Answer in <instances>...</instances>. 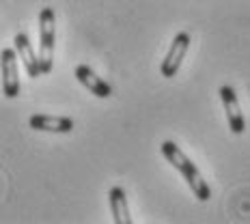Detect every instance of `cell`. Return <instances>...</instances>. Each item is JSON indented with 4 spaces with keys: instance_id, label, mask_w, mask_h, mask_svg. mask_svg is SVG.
I'll list each match as a JSON object with an SVG mask.
<instances>
[{
    "instance_id": "1",
    "label": "cell",
    "mask_w": 250,
    "mask_h": 224,
    "mask_svg": "<svg viewBox=\"0 0 250 224\" xmlns=\"http://www.w3.org/2000/svg\"><path fill=\"white\" fill-rule=\"evenodd\" d=\"M160 151H162V155L166 158V162H168L177 170V173H179L188 181V185H190L192 194H194L196 199H199L201 203H207L211 199V187L207 185L205 179H203V175L199 173L196 164L192 162V160L188 158V155L179 147H177L173 140H164L162 147H160Z\"/></svg>"
},
{
    "instance_id": "2",
    "label": "cell",
    "mask_w": 250,
    "mask_h": 224,
    "mask_svg": "<svg viewBox=\"0 0 250 224\" xmlns=\"http://www.w3.org/2000/svg\"><path fill=\"white\" fill-rule=\"evenodd\" d=\"M54 43H56V15L52 7H43L39 13V62L41 74H50L54 67Z\"/></svg>"
},
{
    "instance_id": "3",
    "label": "cell",
    "mask_w": 250,
    "mask_h": 224,
    "mask_svg": "<svg viewBox=\"0 0 250 224\" xmlns=\"http://www.w3.org/2000/svg\"><path fill=\"white\" fill-rule=\"evenodd\" d=\"M188 48H190V35L188 33H177L173 37V43H170L168 52H166L162 65H160V71H162L164 78H175L177 71H179L181 62H184L186 54H188Z\"/></svg>"
},
{
    "instance_id": "4",
    "label": "cell",
    "mask_w": 250,
    "mask_h": 224,
    "mask_svg": "<svg viewBox=\"0 0 250 224\" xmlns=\"http://www.w3.org/2000/svg\"><path fill=\"white\" fill-rule=\"evenodd\" d=\"M220 97H222V106H225V112H227L229 129H231L235 136L244 134V129H246V119H244V112H242V108H239L235 88L229 84L220 86Z\"/></svg>"
},
{
    "instance_id": "5",
    "label": "cell",
    "mask_w": 250,
    "mask_h": 224,
    "mask_svg": "<svg viewBox=\"0 0 250 224\" xmlns=\"http://www.w3.org/2000/svg\"><path fill=\"white\" fill-rule=\"evenodd\" d=\"M2 93L13 100L20 95V69H18V54L13 50L4 48L2 54Z\"/></svg>"
},
{
    "instance_id": "6",
    "label": "cell",
    "mask_w": 250,
    "mask_h": 224,
    "mask_svg": "<svg viewBox=\"0 0 250 224\" xmlns=\"http://www.w3.org/2000/svg\"><path fill=\"white\" fill-rule=\"evenodd\" d=\"M28 125L37 132L50 134H69L74 129V119L69 117H54V114H33L28 119Z\"/></svg>"
},
{
    "instance_id": "7",
    "label": "cell",
    "mask_w": 250,
    "mask_h": 224,
    "mask_svg": "<svg viewBox=\"0 0 250 224\" xmlns=\"http://www.w3.org/2000/svg\"><path fill=\"white\" fill-rule=\"evenodd\" d=\"M76 80L80 82L86 91H91L95 97H100V100H106V97L112 95V86L108 84L106 80H102V78L97 76L88 65H78L76 67Z\"/></svg>"
},
{
    "instance_id": "8",
    "label": "cell",
    "mask_w": 250,
    "mask_h": 224,
    "mask_svg": "<svg viewBox=\"0 0 250 224\" xmlns=\"http://www.w3.org/2000/svg\"><path fill=\"white\" fill-rule=\"evenodd\" d=\"M15 52H18L20 61L24 62V69L30 78H39L41 76V62H39V54H35L30 39L26 33H18L15 35Z\"/></svg>"
},
{
    "instance_id": "9",
    "label": "cell",
    "mask_w": 250,
    "mask_h": 224,
    "mask_svg": "<svg viewBox=\"0 0 250 224\" xmlns=\"http://www.w3.org/2000/svg\"><path fill=\"white\" fill-rule=\"evenodd\" d=\"M108 201H110V213L112 220L117 224H132V216H129V207H127V194L123 187L114 185L108 192Z\"/></svg>"
}]
</instances>
